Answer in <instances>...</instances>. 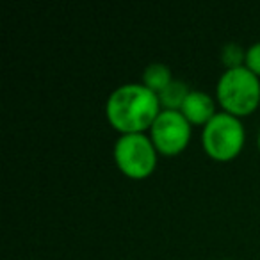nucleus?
<instances>
[{"instance_id": "1", "label": "nucleus", "mask_w": 260, "mask_h": 260, "mask_svg": "<svg viewBox=\"0 0 260 260\" xmlns=\"http://www.w3.org/2000/svg\"><path fill=\"white\" fill-rule=\"evenodd\" d=\"M162 111L159 94L143 82L121 84L111 91L105 102L107 119L119 134H134L150 130Z\"/></svg>"}, {"instance_id": "2", "label": "nucleus", "mask_w": 260, "mask_h": 260, "mask_svg": "<svg viewBox=\"0 0 260 260\" xmlns=\"http://www.w3.org/2000/svg\"><path fill=\"white\" fill-rule=\"evenodd\" d=\"M216 98L223 111L248 116L260 105V77L246 66L224 70L216 86Z\"/></svg>"}, {"instance_id": "3", "label": "nucleus", "mask_w": 260, "mask_h": 260, "mask_svg": "<svg viewBox=\"0 0 260 260\" xmlns=\"http://www.w3.org/2000/svg\"><path fill=\"white\" fill-rule=\"evenodd\" d=\"M246 141V128L241 118L226 111L214 114L202 130V143L205 152L214 160H232L241 153Z\"/></svg>"}, {"instance_id": "4", "label": "nucleus", "mask_w": 260, "mask_h": 260, "mask_svg": "<svg viewBox=\"0 0 260 260\" xmlns=\"http://www.w3.org/2000/svg\"><path fill=\"white\" fill-rule=\"evenodd\" d=\"M157 148L150 134L134 132V134H119L114 143L116 166L123 175L130 178H146L153 173L157 166Z\"/></svg>"}, {"instance_id": "5", "label": "nucleus", "mask_w": 260, "mask_h": 260, "mask_svg": "<svg viewBox=\"0 0 260 260\" xmlns=\"http://www.w3.org/2000/svg\"><path fill=\"white\" fill-rule=\"evenodd\" d=\"M191 134V123L180 111L173 109H162L150 126V138L157 152L164 155H177L187 148Z\"/></svg>"}, {"instance_id": "6", "label": "nucleus", "mask_w": 260, "mask_h": 260, "mask_svg": "<svg viewBox=\"0 0 260 260\" xmlns=\"http://www.w3.org/2000/svg\"><path fill=\"white\" fill-rule=\"evenodd\" d=\"M182 114L187 118L191 125H207L216 114V102L207 91L191 89L184 105L180 109Z\"/></svg>"}, {"instance_id": "7", "label": "nucleus", "mask_w": 260, "mask_h": 260, "mask_svg": "<svg viewBox=\"0 0 260 260\" xmlns=\"http://www.w3.org/2000/svg\"><path fill=\"white\" fill-rule=\"evenodd\" d=\"M189 93H191V87H189L184 80L173 79L159 93L160 107H162V109H173V111H180Z\"/></svg>"}, {"instance_id": "8", "label": "nucleus", "mask_w": 260, "mask_h": 260, "mask_svg": "<svg viewBox=\"0 0 260 260\" xmlns=\"http://www.w3.org/2000/svg\"><path fill=\"white\" fill-rule=\"evenodd\" d=\"M173 80L171 75V68L164 62H150L145 70H143V84L148 89L155 91L157 94Z\"/></svg>"}, {"instance_id": "9", "label": "nucleus", "mask_w": 260, "mask_h": 260, "mask_svg": "<svg viewBox=\"0 0 260 260\" xmlns=\"http://www.w3.org/2000/svg\"><path fill=\"white\" fill-rule=\"evenodd\" d=\"M221 61L226 66V70L241 68V66L246 64V48L235 43V41L224 43L223 48H221Z\"/></svg>"}, {"instance_id": "10", "label": "nucleus", "mask_w": 260, "mask_h": 260, "mask_svg": "<svg viewBox=\"0 0 260 260\" xmlns=\"http://www.w3.org/2000/svg\"><path fill=\"white\" fill-rule=\"evenodd\" d=\"M246 68L251 70L256 77H260V41L249 45L246 48Z\"/></svg>"}, {"instance_id": "11", "label": "nucleus", "mask_w": 260, "mask_h": 260, "mask_svg": "<svg viewBox=\"0 0 260 260\" xmlns=\"http://www.w3.org/2000/svg\"><path fill=\"white\" fill-rule=\"evenodd\" d=\"M258 148H260V134H258Z\"/></svg>"}, {"instance_id": "12", "label": "nucleus", "mask_w": 260, "mask_h": 260, "mask_svg": "<svg viewBox=\"0 0 260 260\" xmlns=\"http://www.w3.org/2000/svg\"><path fill=\"white\" fill-rule=\"evenodd\" d=\"M221 260H232V258H221Z\"/></svg>"}]
</instances>
